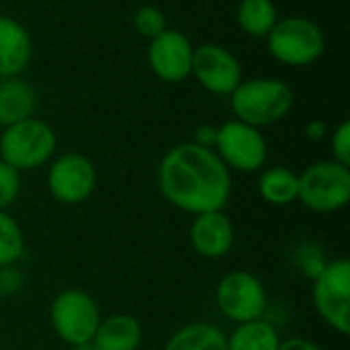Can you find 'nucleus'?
Listing matches in <instances>:
<instances>
[{"label":"nucleus","mask_w":350,"mask_h":350,"mask_svg":"<svg viewBox=\"0 0 350 350\" xmlns=\"http://www.w3.org/2000/svg\"><path fill=\"white\" fill-rule=\"evenodd\" d=\"M326 258L322 254V250L314 244H301L299 250L295 252V265L299 267V271L308 277V279H316L322 269L326 267Z\"/></svg>","instance_id":"23"},{"label":"nucleus","mask_w":350,"mask_h":350,"mask_svg":"<svg viewBox=\"0 0 350 350\" xmlns=\"http://www.w3.org/2000/svg\"><path fill=\"white\" fill-rule=\"evenodd\" d=\"M238 121L265 127L281 121L293 107V90L275 78H254L240 82L230 94Z\"/></svg>","instance_id":"2"},{"label":"nucleus","mask_w":350,"mask_h":350,"mask_svg":"<svg viewBox=\"0 0 350 350\" xmlns=\"http://www.w3.org/2000/svg\"><path fill=\"white\" fill-rule=\"evenodd\" d=\"M193 250L209 260L224 258L236 242V230L226 211H207L195 215L189 230Z\"/></svg>","instance_id":"13"},{"label":"nucleus","mask_w":350,"mask_h":350,"mask_svg":"<svg viewBox=\"0 0 350 350\" xmlns=\"http://www.w3.org/2000/svg\"><path fill=\"white\" fill-rule=\"evenodd\" d=\"M162 350H228V338L215 324L191 322L178 328Z\"/></svg>","instance_id":"17"},{"label":"nucleus","mask_w":350,"mask_h":350,"mask_svg":"<svg viewBox=\"0 0 350 350\" xmlns=\"http://www.w3.org/2000/svg\"><path fill=\"white\" fill-rule=\"evenodd\" d=\"M191 72L199 84L213 94H232L242 82L238 57L215 43H205L193 51Z\"/></svg>","instance_id":"11"},{"label":"nucleus","mask_w":350,"mask_h":350,"mask_svg":"<svg viewBox=\"0 0 350 350\" xmlns=\"http://www.w3.org/2000/svg\"><path fill=\"white\" fill-rule=\"evenodd\" d=\"M228 338V350H279L281 336L277 328L260 318L244 324H236Z\"/></svg>","instance_id":"18"},{"label":"nucleus","mask_w":350,"mask_h":350,"mask_svg":"<svg viewBox=\"0 0 350 350\" xmlns=\"http://www.w3.org/2000/svg\"><path fill=\"white\" fill-rule=\"evenodd\" d=\"M21 273L14 267L0 269V293H14L21 289Z\"/></svg>","instance_id":"26"},{"label":"nucleus","mask_w":350,"mask_h":350,"mask_svg":"<svg viewBox=\"0 0 350 350\" xmlns=\"http://www.w3.org/2000/svg\"><path fill=\"white\" fill-rule=\"evenodd\" d=\"M135 27L137 31L148 37V39H154L158 37L162 31H166V16L160 8L156 6H142L137 12H135Z\"/></svg>","instance_id":"22"},{"label":"nucleus","mask_w":350,"mask_h":350,"mask_svg":"<svg viewBox=\"0 0 350 350\" xmlns=\"http://www.w3.org/2000/svg\"><path fill=\"white\" fill-rule=\"evenodd\" d=\"M55 148V131L49 123L35 117L4 127L0 135V160L18 172L35 170L51 162Z\"/></svg>","instance_id":"3"},{"label":"nucleus","mask_w":350,"mask_h":350,"mask_svg":"<svg viewBox=\"0 0 350 350\" xmlns=\"http://www.w3.org/2000/svg\"><path fill=\"white\" fill-rule=\"evenodd\" d=\"M21 193V172L0 160V211H6Z\"/></svg>","instance_id":"24"},{"label":"nucleus","mask_w":350,"mask_h":350,"mask_svg":"<svg viewBox=\"0 0 350 350\" xmlns=\"http://www.w3.org/2000/svg\"><path fill=\"white\" fill-rule=\"evenodd\" d=\"M25 254V234L18 221L8 213L0 211V269L14 267Z\"/></svg>","instance_id":"21"},{"label":"nucleus","mask_w":350,"mask_h":350,"mask_svg":"<svg viewBox=\"0 0 350 350\" xmlns=\"http://www.w3.org/2000/svg\"><path fill=\"white\" fill-rule=\"evenodd\" d=\"M269 37V51L275 59L287 66H310L324 53L322 29L301 16L277 21Z\"/></svg>","instance_id":"8"},{"label":"nucleus","mask_w":350,"mask_h":350,"mask_svg":"<svg viewBox=\"0 0 350 350\" xmlns=\"http://www.w3.org/2000/svg\"><path fill=\"white\" fill-rule=\"evenodd\" d=\"M96 189V168L80 152L51 158L47 170V191L62 205H80Z\"/></svg>","instance_id":"10"},{"label":"nucleus","mask_w":350,"mask_h":350,"mask_svg":"<svg viewBox=\"0 0 350 350\" xmlns=\"http://www.w3.org/2000/svg\"><path fill=\"white\" fill-rule=\"evenodd\" d=\"M31 55L33 43L27 29L10 16H0V78L18 76Z\"/></svg>","instance_id":"14"},{"label":"nucleus","mask_w":350,"mask_h":350,"mask_svg":"<svg viewBox=\"0 0 350 350\" xmlns=\"http://www.w3.org/2000/svg\"><path fill=\"white\" fill-rule=\"evenodd\" d=\"M217 310L234 324L265 318L269 295L265 283L250 271H232L224 275L215 287Z\"/></svg>","instance_id":"7"},{"label":"nucleus","mask_w":350,"mask_h":350,"mask_svg":"<svg viewBox=\"0 0 350 350\" xmlns=\"http://www.w3.org/2000/svg\"><path fill=\"white\" fill-rule=\"evenodd\" d=\"M144 342V328L129 314H113L100 318V324L90 340L94 350H137Z\"/></svg>","instance_id":"15"},{"label":"nucleus","mask_w":350,"mask_h":350,"mask_svg":"<svg viewBox=\"0 0 350 350\" xmlns=\"http://www.w3.org/2000/svg\"><path fill=\"white\" fill-rule=\"evenodd\" d=\"M297 201L316 213H336L350 201V168L324 160L308 166L299 174Z\"/></svg>","instance_id":"5"},{"label":"nucleus","mask_w":350,"mask_h":350,"mask_svg":"<svg viewBox=\"0 0 350 350\" xmlns=\"http://www.w3.org/2000/svg\"><path fill=\"white\" fill-rule=\"evenodd\" d=\"M238 23L252 37H267L277 25V8L271 0H242L238 6Z\"/></svg>","instance_id":"20"},{"label":"nucleus","mask_w":350,"mask_h":350,"mask_svg":"<svg viewBox=\"0 0 350 350\" xmlns=\"http://www.w3.org/2000/svg\"><path fill=\"white\" fill-rule=\"evenodd\" d=\"M158 187L172 207L199 215L226 209L232 197V174L215 150L187 142L170 148L160 160Z\"/></svg>","instance_id":"1"},{"label":"nucleus","mask_w":350,"mask_h":350,"mask_svg":"<svg viewBox=\"0 0 350 350\" xmlns=\"http://www.w3.org/2000/svg\"><path fill=\"white\" fill-rule=\"evenodd\" d=\"M193 45L180 31L166 29L150 39L148 62L154 74L164 82H180L191 74Z\"/></svg>","instance_id":"12"},{"label":"nucleus","mask_w":350,"mask_h":350,"mask_svg":"<svg viewBox=\"0 0 350 350\" xmlns=\"http://www.w3.org/2000/svg\"><path fill=\"white\" fill-rule=\"evenodd\" d=\"M100 318L98 304L82 289H64L51 299L49 306L51 328L55 336L70 349L90 345Z\"/></svg>","instance_id":"4"},{"label":"nucleus","mask_w":350,"mask_h":350,"mask_svg":"<svg viewBox=\"0 0 350 350\" xmlns=\"http://www.w3.org/2000/svg\"><path fill=\"white\" fill-rule=\"evenodd\" d=\"M326 135V125L322 121H314L308 125V137L310 139H322Z\"/></svg>","instance_id":"29"},{"label":"nucleus","mask_w":350,"mask_h":350,"mask_svg":"<svg viewBox=\"0 0 350 350\" xmlns=\"http://www.w3.org/2000/svg\"><path fill=\"white\" fill-rule=\"evenodd\" d=\"M215 135H217V127H213V125H201V127H197L193 142L199 144V146H203V148H211L213 150Z\"/></svg>","instance_id":"27"},{"label":"nucleus","mask_w":350,"mask_h":350,"mask_svg":"<svg viewBox=\"0 0 350 350\" xmlns=\"http://www.w3.org/2000/svg\"><path fill=\"white\" fill-rule=\"evenodd\" d=\"M279 350H322V347H318L316 342L308 338H287V340H281Z\"/></svg>","instance_id":"28"},{"label":"nucleus","mask_w":350,"mask_h":350,"mask_svg":"<svg viewBox=\"0 0 350 350\" xmlns=\"http://www.w3.org/2000/svg\"><path fill=\"white\" fill-rule=\"evenodd\" d=\"M70 350H94L90 345H84V347H74V349H70Z\"/></svg>","instance_id":"30"},{"label":"nucleus","mask_w":350,"mask_h":350,"mask_svg":"<svg viewBox=\"0 0 350 350\" xmlns=\"http://www.w3.org/2000/svg\"><path fill=\"white\" fill-rule=\"evenodd\" d=\"M37 109L35 88L18 76L0 78V125L8 127L33 117Z\"/></svg>","instance_id":"16"},{"label":"nucleus","mask_w":350,"mask_h":350,"mask_svg":"<svg viewBox=\"0 0 350 350\" xmlns=\"http://www.w3.org/2000/svg\"><path fill=\"white\" fill-rule=\"evenodd\" d=\"M314 308L320 318L338 334L350 332V262L347 258L328 260L312 287Z\"/></svg>","instance_id":"6"},{"label":"nucleus","mask_w":350,"mask_h":350,"mask_svg":"<svg viewBox=\"0 0 350 350\" xmlns=\"http://www.w3.org/2000/svg\"><path fill=\"white\" fill-rule=\"evenodd\" d=\"M332 154L334 160L350 166V121H342L332 135Z\"/></svg>","instance_id":"25"},{"label":"nucleus","mask_w":350,"mask_h":350,"mask_svg":"<svg viewBox=\"0 0 350 350\" xmlns=\"http://www.w3.org/2000/svg\"><path fill=\"white\" fill-rule=\"evenodd\" d=\"M213 150L228 168L240 172L260 170L269 158V146L260 129L238 119L217 127Z\"/></svg>","instance_id":"9"},{"label":"nucleus","mask_w":350,"mask_h":350,"mask_svg":"<svg viewBox=\"0 0 350 350\" xmlns=\"http://www.w3.org/2000/svg\"><path fill=\"white\" fill-rule=\"evenodd\" d=\"M299 174L285 166H271L258 178V193L271 205H291L297 201Z\"/></svg>","instance_id":"19"}]
</instances>
